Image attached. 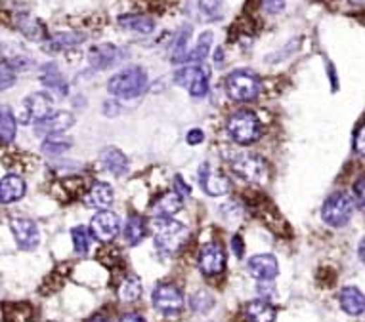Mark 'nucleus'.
Listing matches in <instances>:
<instances>
[{
	"label": "nucleus",
	"mask_w": 365,
	"mask_h": 322,
	"mask_svg": "<svg viewBox=\"0 0 365 322\" xmlns=\"http://www.w3.org/2000/svg\"><path fill=\"white\" fill-rule=\"evenodd\" d=\"M151 233L157 250L165 256H174L187 240V229L180 221H174L173 217H155Z\"/></svg>",
	"instance_id": "obj_1"
},
{
	"label": "nucleus",
	"mask_w": 365,
	"mask_h": 322,
	"mask_svg": "<svg viewBox=\"0 0 365 322\" xmlns=\"http://www.w3.org/2000/svg\"><path fill=\"white\" fill-rule=\"evenodd\" d=\"M147 88V72L142 67H126L113 75L107 82V90L111 96L120 99L140 98Z\"/></svg>",
	"instance_id": "obj_2"
},
{
	"label": "nucleus",
	"mask_w": 365,
	"mask_h": 322,
	"mask_svg": "<svg viewBox=\"0 0 365 322\" xmlns=\"http://www.w3.org/2000/svg\"><path fill=\"white\" fill-rule=\"evenodd\" d=\"M226 131L232 141L240 145H251L260 138L262 126L252 111H237L226 122Z\"/></svg>",
	"instance_id": "obj_3"
},
{
	"label": "nucleus",
	"mask_w": 365,
	"mask_h": 322,
	"mask_svg": "<svg viewBox=\"0 0 365 322\" xmlns=\"http://www.w3.org/2000/svg\"><path fill=\"white\" fill-rule=\"evenodd\" d=\"M260 90H262V82L256 72L249 69H237L228 75L226 92L233 101H241V103L252 101L259 98Z\"/></svg>",
	"instance_id": "obj_4"
},
{
	"label": "nucleus",
	"mask_w": 365,
	"mask_h": 322,
	"mask_svg": "<svg viewBox=\"0 0 365 322\" xmlns=\"http://www.w3.org/2000/svg\"><path fill=\"white\" fill-rule=\"evenodd\" d=\"M232 170L235 172V176L241 178L247 183H266L270 178V166L264 158L259 155H240L232 162Z\"/></svg>",
	"instance_id": "obj_5"
},
{
	"label": "nucleus",
	"mask_w": 365,
	"mask_h": 322,
	"mask_svg": "<svg viewBox=\"0 0 365 322\" xmlns=\"http://www.w3.org/2000/svg\"><path fill=\"white\" fill-rule=\"evenodd\" d=\"M354 214V200L346 193H335L327 198L323 208H321V217L329 227H345Z\"/></svg>",
	"instance_id": "obj_6"
},
{
	"label": "nucleus",
	"mask_w": 365,
	"mask_h": 322,
	"mask_svg": "<svg viewBox=\"0 0 365 322\" xmlns=\"http://www.w3.org/2000/svg\"><path fill=\"white\" fill-rule=\"evenodd\" d=\"M209 77H211V71L206 67L187 65L182 67L180 71H176L174 80H176V84L186 88L190 96H193V98H203L209 92Z\"/></svg>",
	"instance_id": "obj_7"
},
{
	"label": "nucleus",
	"mask_w": 365,
	"mask_h": 322,
	"mask_svg": "<svg viewBox=\"0 0 365 322\" xmlns=\"http://www.w3.org/2000/svg\"><path fill=\"white\" fill-rule=\"evenodd\" d=\"M52 115V99L44 92L31 94L23 99L20 120L23 124H39L40 120Z\"/></svg>",
	"instance_id": "obj_8"
},
{
	"label": "nucleus",
	"mask_w": 365,
	"mask_h": 322,
	"mask_svg": "<svg viewBox=\"0 0 365 322\" xmlns=\"http://www.w3.org/2000/svg\"><path fill=\"white\" fill-rule=\"evenodd\" d=\"M153 305L163 315H176L184 307V296L174 284H159L153 290Z\"/></svg>",
	"instance_id": "obj_9"
},
{
	"label": "nucleus",
	"mask_w": 365,
	"mask_h": 322,
	"mask_svg": "<svg viewBox=\"0 0 365 322\" xmlns=\"http://www.w3.org/2000/svg\"><path fill=\"white\" fill-rule=\"evenodd\" d=\"M10 229H12L13 238L21 250H35L40 244V231L33 219L13 217V219H10Z\"/></svg>",
	"instance_id": "obj_10"
},
{
	"label": "nucleus",
	"mask_w": 365,
	"mask_h": 322,
	"mask_svg": "<svg viewBox=\"0 0 365 322\" xmlns=\"http://www.w3.org/2000/svg\"><path fill=\"white\" fill-rule=\"evenodd\" d=\"M119 217L113 212L101 210L92 217L90 221V231L96 240L100 243H111L119 235Z\"/></svg>",
	"instance_id": "obj_11"
},
{
	"label": "nucleus",
	"mask_w": 365,
	"mask_h": 322,
	"mask_svg": "<svg viewBox=\"0 0 365 322\" xmlns=\"http://www.w3.org/2000/svg\"><path fill=\"white\" fill-rule=\"evenodd\" d=\"M199 267L203 271V275L206 276L220 275L222 271L226 269V252H224V248L216 243L205 244L199 254Z\"/></svg>",
	"instance_id": "obj_12"
},
{
	"label": "nucleus",
	"mask_w": 365,
	"mask_h": 322,
	"mask_svg": "<svg viewBox=\"0 0 365 322\" xmlns=\"http://www.w3.org/2000/svg\"><path fill=\"white\" fill-rule=\"evenodd\" d=\"M199 185L209 197H224L232 189L226 176L213 170L209 165L199 166Z\"/></svg>",
	"instance_id": "obj_13"
},
{
	"label": "nucleus",
	"mask_w": 365,
	"mask_h": 322,
	"mask_svg": "<svg viewBox=\"0 0 365 322\" xmlns=\"http://www.w3.org/2000/svg\"><path fill=\"white\" fill-rule=\"evenodd\" d=\"M247 269H249V275L254 276L256 281H266L270 283L273 281L279 273L278 259L272 256V254H256L252 256L247 263Z\"/></svg>",
	"instance_id": "obj_14"
},
{
	"label": "nucleus",
	"mask_w": 365,
	"mask_h": 322,
	"mask_svg": "<svg viewBox=\"0 0 365 322\" xmlns=\"http://www.w3.org/2000/svg\"><path fill=\"white\" fill-rule=\"evenodd\" d=\"M73 122L75 119L71 112L56 111L44 120H40L39 124H35V131H37V136H58L61 131L69 130Z\"/></svg>",
	"instance_id": "obj_15"
},
{
	"label": "nucleus",
	"mask_w": 365,
	"mask_h": 322,
	"mask_svg": "<svg viewBox=\"0 0 365 322\" xmlns=\"http://www.w3.org/2000/svg\"><path fill=\"white\" fill-rule=\"evenodd\" d=\"M27 185L23 181V178L16 176V174H8L2 178V183H0V197H2V202L12 204L18 202L20 198L25 197Z\"/></svg>",
	"instance_id": "obj_16"
},
{
	"label": "nucleus",
	"mask_w": 365,
	"mask_h": 322,
	"mask_svg": "<svg viewBox=\"0 0 365 322\" xmlns=\"http://www.w3.org/2000/svg\"><path fill=\"white\" fill-rule=\"evenodd\" d=\"M339 302L346 315L358 316L361 313H365V296L361 294V290H358L356 286H346V288H342Z\"/></svg>",
	"instance_id": "obj_17"
},
{
	"label": "nucleus",
	"mask_w": 365,
	"mask_h": 322,
	"mask_svg": "<svg viewBox=\"0 0 365 322\" xmlns=\"http://www.w3.org/2000/svg\"><path fill=\"white\" fill-rule=\"evenodd\" d=\"M184 206V198L178 193H165L151 204V214L155 217H173Z\"/></svg>",
	"instance_id": "obj_18"
},
{
	"label": "nucleus",
	"mask_w": 365,
	"mask_h": 322,
	"mask_svg": "<svg viewBox=\"0 0 365 322\" xmlns=\"http://www.w3.org/2000/svg\"><path fill=\"white\" fill-rule=\"evenodd\" d=\"M88 60L94 69H107L111 67L115 61H119V48H115L113 44H100L94 46L88 53Z\"/></svg>",
	"instance_id": "obj_19"
},
{
	"label": "nucleus",
	"mask_w": 365,
	"mask_h": 322,
	"mask_svg": "<svg viewBox=\"0 0 365 322\" xmlns=\"http://www.w3.org/2000/svg\"><path fill=\"white\" fill-rule=\"evenodd\" d=\"M147 235V221L146 217L140 214H130L125 224V240L130 246L140 244Z\"/></svg>",
	"instance_id": "obj_20"
},
{
	"label": "nucleus",
	"mask_w": 365,
	"mask_h": 322,
	"mask_svg": "<svg viewBox=\"0 0 365 322\" xmlns=\"http://www.w3.org/2000/svg\"><path fill=\"white\" fill-rule=\"evenodd\" d=\"M85 200L96 210H107L113 204V189L107 183H94Z\"/></svg>",
	"instance_id": "obj_21"
},
{
	"label": "nucleus",
	"mask_w": 365,
	"mask_h": 322,
	"mask_svg": "<svg viewBox=\"0 0 365 322\" xmlns=\"http://www.w3.org/2000/svg\"><path fill=\"white\" fill-rule=\"evenodd\" d=\"M100 160L106 166V170H109L113 176H123L126 170H128V160L119 149L115 147H106L104 151L100 153Z\"/></svg>",
	"instance_id": "obj_22"
},
{
	"label": "nucleus",
	"mask_w": 365,
	"mask_h": 322,
	"mask_svg": "<svg viewBox=\"0 0 365 322\" xmlns=\"http://www.w3.org/2000/svg\"><path fill=\"white\" fill-rule=\"evenodd\" d=\"M119 25L123 29H128V31H136V33L149 34L155 29V21L147 15H138V13H126V15H120Z\"/></svg>",
	"instance_id": "obj_23"
},
{
	"label": "nucleus",
	"mask_w": 365,
	"mask_h": 322,
	"mask_svg": "<svg viewBox=\"0 0 365 322\" xmlns=\"http://www.w3.org/2000/svg\"><path fill=\"white\" fill-rule=\"evenodd\" d=\"M40 82L47 86L48 90H52V92L58 94V96H67L66 79L61 77V72L58 71L52 63L44 65V69H42V75H40Z\"/></svg>",
	"instance_id": "obj_24"
},
{
	"label": "nucleus",
	"mask_w": 365,
	"mask_h": 322,
	"mask_svg": "<svg viewBox=\"0 0 365 322\" xmlns=\"http://www.w3.org/2000/svg\"><path fill=\"white\" fill-rule=\"evenodd\" d=\"M247 318L249 322H273L276 309L264 300H254L247 305Z\"/></svg>",
	"instance_id": "obj_25"
},
{
	"label": "nucleus",
	"mask_w": 365,
	"mask_h": 322,
	"mask_svg": "<svg viewBox=\"0 0 365 322\" xmlns=\"http://www.w3.org/2000/svg\"><path fill=\"white\" fill-rule=\"evenodd\" d=\"M82 40H85V34L58 33L48 40L47 48H48V52H60V50H67V48L79 46V44H82Z\"/></svg>",
	"instance_id": "obj_26"
},
{
	"label": "nucleus",
	"mask_w": 365,
	"mask_h": 322,
	"mask_svg": "<svg viewBox=\"0 0 365 322\" xmlns=\"http://www.w3.org/2000/svg\"><path fill=\"white\" fill-rule=\"evenodd\" d=\"M92 231L90 227H85V225H77L71 229V240H73V248L79 256H85L88 250H90V244H92Z\"/></svg>",
	"instance_id": "obj_27"
},
{
	"label": "nucleus",
	"mask_w": 365,
	"mask_h": 322,
	"mask_svg": "<svg viewBox=\"0 0 365 322\" xmlns=\"http://www.w3.org/2000/svg\"><path fill=\"white\" fill-rule=\"evenodd\" d=\"M213 33L211 31H205V33L199 34L197 39V44L193 48L190 56H187V63H201L203 60H206L209 56V50H211V44H213Z\"/></svg>",
	"instance_id": "obj_28"
},
{
	"label": "nucleus",
	"mask_w": 365,
	"mask_h": 322,
	"mask_svg": "<svg viewBox=\"0 0 365 322\" xmlns=\"http://www.w3.org/2000/svg\"><path fill=\"white\" fill-rule=\"evenodd\" d=\"M16 130H18V120L12 115L8 107H2L0 112V134H2V141L10 143L16 138Z\"/></svg>",
	"instance_id": "obj_29"
},
{
	"label": "nucleus",
	"mask_w": 365,
	"mask_h": 322,
	"mask_svg": "<svg viewBox=\"0 0 365 322\" xmlns=\"http://www.w3.org/2000/svg\"><path fill=\"white\" fill-rule=\"evenodd\" d=\"M187 40H190V27H184L178 33V39L174 42L173 48V61L174 63H187Z\"/></svg>",
	"instance_id": "obj_30"
},
{
	"label": "nucleus",
	"mask_w": 365,
	"mask_h": 322,
	"mask_svg": "<svg viewBox=\"0 0 365 322\" xmlns=\"http://www.w3.org/2000/svg\"><path fill=\"white\" fill-rule=\"evenodd\" d=\"M119 296L125 302H136L142 296V283H140L138 276H128L125 283L120 284Z\"/></svg>",
	"instance_id": "obj_31"
},
{
	"label": "nucleus",
	"mask_w": 365,
	"mask_h": 322,
	"mask_svg": "<svg viewBox=\"0 0 365 322\" xmlns=\"http://www.w3.org/2000/svg\"><path fill=\"white\" fill-rule=\"evenodd\" d=\"M201 13L211 21H216L222 18L224 12V0H199Z\"/></svg>",
	"instance_id": "obj_32"
},
{
	"label": "nucleus",
	"mask_w": 365,
	"mask_h": 322,
	"mask_svg": "<svg viewBox=\"0 0 365 322\" xmlns=\"http://www.w3.org/2000/svg\"><path fill=\"white\" fill-rule=\"evenodd\" d=\"M58 136H50V138L42 143V151L47 153V155H61V153H66L71 143L69 141H61V139H56Z\"/></svg>",
	"instance_id": "obj_33"
},
{
	"label": "nucleus",
	"mask_w": 365,
	"mask_h": 322,
	"mask_svg": "<svg viewBox=\"0 0 365 322\" xmlns=\"http://www.w3.org/2000/svg\"><path fill=\"white\" fill-rule=\"evenodd\" d=\"M213 307V297L209 296L206 292H197L195 296L192 297V309L197 311V313H205Z\"/></svg>",
	"instance_id": "obj_34"
},
{
	"label": "nucleus",
	"mask_w": 365,
	"mask_h": 322,
	"mask_svg": "<svg viewBox=\"0 0 365 322\" xmlns=\"http://www.w3.org/2000/svg\"><path fill=\"white\" fill-rule=\"evenodd\" d=\"M354 151L358 153L359 157H365V124H361L354 136Z\"/></svg>",
	"instance_id": "obj_35"
},
{
	"label": "nucleus",
	"mask_w": 365,
	"mask_h": 322,
	"mask_svg": "<svg viewBox=\"0 0 365 322\" xmlns=\"http://www.w3.org/2000/svg\"><path fill=\"white\" fill-rule=\"evenodd\" d=\"M354 197H356V202L361 210L365 212V178L358 179L356 185H354Z\"/></svg>",
	"instance_id": "obj_36"
},
{
	"label": "nucleus",
	"mask_w": 365,
	"mask_h": 322,
	"mask_svg": "<svg viewBox=\"0 0 365 322\" xmlns=\"http://www.w3.org/2000/svg\"><path fill=\"white\" fill-rule=\"evenodd\" d=\"M16 82L13 71L8 67V61H2V90H8V86H12Z\"/></svg>",
	"instance_id": "obj_37"
},
{
	"label": "nucleus",
	"mask_w": 365,
	"mask_h": 322,
	"mask_svg": "<svg viewBox=\"0 0 365 322\" xmlns=\"http://www.w3.org/2000/svg\"><path fill=\"white\" fill-rule=\"evenodd\" d=\"M262 4L268 13H279L285 8V0H262Z\"/></svg>",
	"instance_id": "obj_38"
},
{
	"label": "nucleus",
	"mask_w": 365,
	"mask_h": 322,
	"mask_svg": "<svg viewBox=\"0 0 365 322\" xmlns=\"http://www.w3.org/2000/svg\"><path fill=\"white\" fill-rule=\"evenodd\" d=\"M174 187H176V193H178L180 197H190V193H192V187L186 185V181L182 179V176H176L174 178Z\"/></svg>",
	"instance_id": "obj_39"
},
{
	"label": "nucleus",
	"mask_w": 365,
	"mask_h": 322,
	"mask_svg": "<svg viewBox=\"0 0 365 322\" xmlns=\"http://www.w3.org/2000/svg\"><path fill=\"white\" fill-rule=\"evenodd\" d=\"M187 143L190 145H199L203 143V139H205V136H203V130H199V128H195V130H190L187 131Z\"/></svg>",
	"instance_id": "obj_40"
},
{
	"label": "nucleus",
	"mask_w": 365,
	"mask_h": 322,
	"mask_svg": "<svg viewBox=\"0 0 365 322\" xmlns=\"http://www.w3.org/2000/svg\"><path fill=\"white\" fill-rule=\"evenodd\" d=\"M232 246H233V254L237 257H243V252H245V246H243V238L241 237H235L232 238Z\"/></svg>",
	"instance_id": "obj_41"
},
{
	"label": "nucleus",
	"mask_w": 365,
	"mask_h": 322,
	"mask_svg": "<svg viewBox=\"0 0 365 322\" xmlns=\"http://www.w3.org/2000/svg\"><path fill=\"white\" fill-rule=\"evenodd\" d=\"M119 322H144V321H142V316L136 315V313H126V315L120 316Z\"/></svg>",
	"instance_id": "obj_42"
},
{
	"label": "nucleus",
	"mask_w": 365,
	"mask_h": 322,
	"mask_svg": "<svg viewBox=\"0 0 365 322\" xmlns=\"http://www.w3.org/2000/svg\"><path fill=\"white\" fill-rule=\"evenodd\" d=\"M358 256H359V259L365 263V237L361 238V243H359V246H358Z\"/></svg>",
	"instance_id": "obj_43"
},
{
	"label": "nucleus",
	"mask_w": 365,
	"mask_h": 322,
	"mask_svg": "<svg viewBox=\"0 0 365 322\" xmlns=\"http://www.w3.org/2000/svg\"><path fill=\"white\" fill-rule=\"evenodd\" d=\"M88 322H107L106 318H101V316H94V318H90Z\"/></svg>",
	"instance_id": "obj_44"
}]
</instances>
